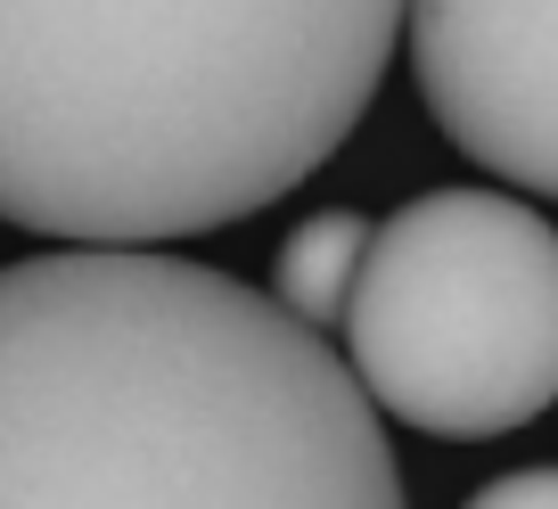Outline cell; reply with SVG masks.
<instances>
[{
	"mask_svg": "<svg viewBox=\"0 0 558 509\" xmlns=\"http://www.w3.org/2000/svg\"><path fill=\"white\" fill-rule=\"evenodd\" d=\"M411 0H0V222L165 246L313 181Z\"/></svg>",
	"mask_w": 558,
	"mask_h": 509,
	"instance_id": "2",
	"label": "cell"
},
{
	"mask_svg": "<svg viewBox=\"0 0 558 509\" xmlns=\"http://www.w3.org/2000/svg\"><path fill=\"white\" fill-rule=\"evenodd\" d=\"M369 230L362 214L345 206H320L304 214L271 255V296L304 320V329H345V304H353V280H362V255H369Z\"/></svg>",
	"mask_w": 558,
	"mask_h": 509,
	"instance_id": "5",
	"label": "cell"
},
{
	"mask_svg": "<svg viewBox=\"0 0 558 509\" xmlns=\"http://www.w3.org/2000/svg\"><path fill=\"white\" fill-rule=\"evenodd\" d=\"M411 66L444 141L558 197V0H411Z\"/></svg>",
	"mask_w": 558,
	"mask_h": 509,
	"instance_id": "4",
	"label": "cell"
},
{
	"mask_svg": "<svg viewBox=\"0 0 558 509\" xmlns=\"http://www.w3.org/2000/svg\"><path fill=\"white\" fill-rule=\"evenodd\" d=\"M345 362L386 420L485 444L558 403V222L509 190H418L369 230Z\"/></svg>",
	"mask_w": 558,
	"mask_h": 509,
	"instance_id": "3",
	"label": "cell"
},
{
	"mask_svg": "<svg viewBox=\"0 0 558 509\" xmlns=\"http://www.w3.org/2000/svg\"><path fill=\"white\" fill-rule=\"evenodd\" d=\"M0 509H402L378 403L279 296L157 246L0 264Z\"/></svg>",
	"mask_w": 558,
	"mask_h": 509,
	"instance_id": "1",
	"label": "cell"
},
{
	"mask_svg": "<svg viewBox=\"0 0 558 509\" xmlns=\"http://www.w3.org/2000/svg\"><path fill=\"white\" fill-rule=\"evenodd\" d=\"M469 509H558V469H509L485 493H469Z\"/></svg>",
	"mask_w": 558,
	"mask_h": 509,
	"instance_id": "6",
	"label": "cell"
}]
</instances>
